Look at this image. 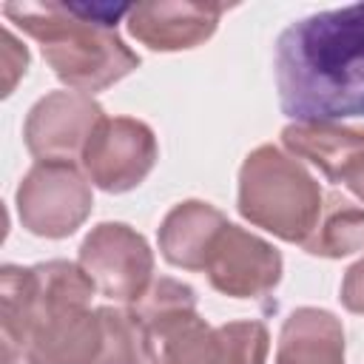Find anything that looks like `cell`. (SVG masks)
I'll list each match as a JSON object with an SVG mask.
<instances>
[{
    "mask_svg": "<svg viewBox=\"0 0 364 364\" xmlns=\"http://www.w3.org/2000/svg\"><path fill=\"white\" fill-rule=\"evenodd\" d=\"M91 276L65 259L0 270L3 355L26 364H148L131 307H91Z\"/></svg>",
    "mask_w": 364,
    "mask_h": 364,
    "instance_id": "6da1fadb",
    "label": "cell"
},
{
    "mask_svg": "<svg viewBox=\"0 0 364 364\" xmlns=\"http://www.w3.org/2000/svg\"><path fill=\"white\" fill-rule=\"evenodd\" d=\"M273 68L293 122L364 117V3L293 20L276 40Z\"/></svg>",
    "mask_w": 364,
    "mask_h": 364,
    "instance_id": "7a4b0ae2",
    "label": "cell"
},
{
    "mask_svg": "<svg viewBox=\"0 0 364 364\" xmlns=\"http://www.w3.org/2000/svg\"><path fill=\"white\" fill-rule=\"evenodd\" d=\"M131 6L102 3H6L3 14L40 43L51 71L80 94H97L139 65L114 23Z\"/></svg>",
    "mask_w": 364,
    "mask_h": 364,
    "instance_id": "3957f363",
    "label": "cell"
},
{
    "mask_svg": "<svg viewBox=\"0 0 364 364\" xmlns=\"http://www.w3.org/2000/svg\"><path fill=\"white\" fill-rule=\"evenodd\" d=\"M324 199L313 173L276 145L253 148L239 168V213L284 242L304 247L321 219Z\"/></svg>",
    "mask_w": 364,
    "mask_h": 364,
    "instance_id": "277c9868",
    "label": "cell"
},
{
    "mask_svg": "<svg viewBox=\"0 0 364 364\" xmlns=\"http://www.w3.org/2000/svg\"><path fill=\"white\" fill-rule=\"evenodd\" d=\"M270 336L256 318L208 324L199 313L148 333V364H267Z\"/></svg>",
    "mask_w": 364,
    "mask_h": 364,
    "instance_id": "5b68a950",
    "label": "cell"
},
{
    "mask_svg": "<svg viewBox=\"0 0 364 364\" xmlns=\"http://www.w3.org/2000/svg\"><path fill=\"white\" fill-rule=\"evenodd\" d=\"M14 202L20 225L43 239L71 236L94 208L91 182L74 162H34L20 179Z\"/></svg>",
    "mask_w": 364,
    "mask_h": 364,
    "instance_id": "8992f818",
    "label": "cell"
},
{
    "mask_svg": "<svg viewBox=\"0 0 364 364\" xmlns=\"http://www.w3.org/2000/svg\"><path fill=\"white\" fill-rule=\"evenodd\" d=\"M94 287L119 304H134L154 282V250L125 222H100L80 245L77 262Z\"/></svg>",
    "mask_w": 364,
    "mask_h": 364,
    "instance_id": "52a82bcc",
    "label": "cell"
},
{
    "mask_svg": "<svg viewBox=\"0 0 364 364\" xmlns=\"http://www.w3.org/2000/svg\"><path fill=\"white\" fill-rule=\"evenodd\" d=\"M159 148L154 131L134 117H105L82 151V171L105 193L136 188L156 165Z\"/></svg>",
    "mask_w": 364,
    "mask_h": 364,
    "instance_id": "ba28073f",
    "label": "cell"
},
{
    "mask_svg": "<svg viewBox=\"0 0 364 364\" xmlns=\"http://www.w3.org/2000/svg\"><path fill=\"white\" fill-rule=\"evenodd\" d=\"M102 119V105L91 94L51 91L31 105L23 139L37 162H74Z\"/></svg>",
    "mask_w": 364,
    "mask_h": 364,
    "instance_id": "9c48e42d",
    "label": "cell"
},
{
    "mask_svg": "<svg viewBox=\"0 0 364 364\" xmlns=\"http://www.w3.org/2000/svg\"><path fill=\"white\" fill-rule=\"evenodd\" d=\"M282 253L270 242L230 222L216 236L205 262L210 287L230 299L267 296L282 282Z\"/></svg>",
    "mask_w": 364,
    "mask_h": 364,
    "instance_id": "30bf717a",
    "label": "cell"
},
{
    "mask_svg": "<svg viewBox=\"0 0 364 364\" xmlns=\"http://www.w3.org/2000/svg\"><path fill=\"white\" fill-rule=\"evenodd\" d=\"M222 3H136L128 11V31L154 51H185L205 43L225 14Z\"/></svg>",
    "mask_w": 364,
    "mask_h": 364,
    "instance_id": "8fae6325",
    "label": "cell"
},
{
    "mask_svg": "<svg viewBox=\"0 0 364 364\" xmlns=\"http://www.w3.org/2000/svg\"><path fill=\"white\" fill-rule=\"evenodd\" d=\"M225 225V213L210 202L185 199L173 205L159 225V253L173 267L205 270L208 253Z\"/></svg>",
    "mask_w": 364,
    "mask_h": 364,
    "instance_id": "7c38bea8",
    "label": "cell"
},
{
    "mask_svg": "<svg viewBox=\"0 0 364 364\" xmlns=\"http://www.w3.org/2000/svg\"><path fill=\"white\" fill-rule=\"evenodd\" d=\"M287 154L316 165L330 182L341 185L364 154V128L341 122H290L282 131Z\"/></svg>",
    "mask_w": 364,
    "mask_h": 364,
    "instance_id": "4fadbf2b",
    "label": "cell"
},
{
    "mask_svg": "<svg viewBox=\"0 0 364 364\" xmlns=\"http://www.w3.org/2000/svg\"><path fill=\"white\" fill-rule=\"evenodd\" d=\"M276 364H344V327L321 307L293 310L279 333Z\"/></svg>",
    "mask_w": 364,
    "mask_h": 364,
    "instance_id": "5bb4252c",
    "label": "cell"
},
{
    "mask_svg": "<svg viewBox=\"0 0 364 364\" xmlns=\"http://www.w3.org/2000/svg\"><path fill=\"white\" fill-rule=\"evenodd\" d=\"M364 247V208L350 199L330 193L324 199L321 219L313 236L304 242V250L324 259H341Z\"/></svg>",
    "mask_w": 364,
    "mask_h": 364,
    "instance_id": "9a60e30c",
    "label": "cell"
},
{
    "mask_svg": "<svg viewBox=\"0 0 364 364\" xmlns=\"http://www.w3.org/2000/svg\"><path fill=\"white\" fill-rule=\"evenodd\" d=\"M0 74H3V97H9L17 80L28 68V48L14 37L11 28H3V51H0Z\"/></svg>",
    "mask_w": 364,
    "mask_h": 364,
    "instance_id": "2e32d148",
    "label": "cell"
},
{
    "mask_svg": "<svg viewBox=\"0 0 364 364\" xmlns=\"http://www.w3.org/2000/svg\"><path fill=\"white\" fill-rule=\"evenodd\" d=\"M341 304L350 313H361L364 316V256L344 273V282H341Z\"/></svg>",
    "mask_w": 364,
    "mask_h": 364,
    "instance_id": "e0dca14e",
    "label": "cell"
},
{
    "mask_svg": "<svg viewBox=\"0 0 364 364\" xmlns=\"http://www.w3.org/2000/svg\"><path fill=\"white\" fill-rule=\"evenodd\" d=\"M355 199H361L364 202V154L358 156V162L347 171V176H344V182H341Z\"/></svg>",
    "mask_w": 364,
    "mask_h": 364,
    "instance_id": "ac0fdd59",
    "label": "cell"
},
{
    "mask_svg": "<svg viewBox=\"0 0 364 364\" xmlns=\"http://www.w3.org/2000/svg\"><path fill=\"white\" fill-rule=\"evenodd\" d=\"M3 364H17V358H9V355H3Z\"/></svg>",
    "mask_w": 364,
    "mask_h": 364,
    "instance_id": "d6986e66",
    "label": "cell"
}]
</instances>
